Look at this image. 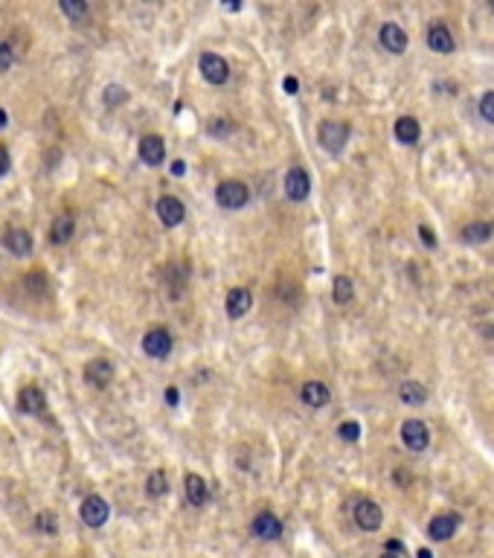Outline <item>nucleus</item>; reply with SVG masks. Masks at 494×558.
Here are the masks:
<instances>
[{"label": "nucleus", "instance_id": "nucleus-37", "mask_svg": "<svg viewBox=\"0 0 494 558\" xmlns=\"http://www.w3.org/2000/svg\"><path fill=\"white\" fill-rule=\"evenodd\" d=\"M387 552H395V555H402V552H404L402 541H395V538H390V541H387Z\"/></svg>", "mask_w": 494, "mask_h": 558}, {"label": "nucleus", "instance_id": "nucleus-21", "mask_svg": "<svg viewBox=\"0 0 494 558\" xmlns=\"http://www.w3.org/2000/svg\"><path fill=\"white\" fill-rule=\"evenodd\" d=\"M494 236V224L488 221H471L468 227H462V242L468 244H483Z\"/></svg>", "mask_w": 494, "mask_h": 558}, {"label": "nucleus", "instance_id": "nucleus-15", "mask_svg": "<svg viewBox=\"0 0 494 558\" xmlns=\"http://www.w3.org/2000/svg\"><path fill=\"white\" fill-rule=\"evenodd\" d=\"M250 305H253V297H250L247 288H230L227 302H224V309H227V317H230V320L245 317V314L250 312Z\"/></svg>", "mask_w": 494, "mask_h": 558}, {"label": "nucleus", "instance_id": "nucleus-9", "mask_svg": "<svg viewBox=\"0 0 494 558\" xmlns=\"http://www.w3.org/2000/svg\"><path fill=\"white\" fill-rule=\"evenodd\" d=\"M250 526H253V535L262 538V541H276V538L282 535V521L273 512H259Z\"/></svg>", "mask_w": 494, "mask_h": 558}, {"label": "nucleus", "instance_id": "nucleus-4", "mask_svg": "<svg viewBox=\"0 0 494 558\" xmlns=\"http://www.w3.org/2000/svg\"><path fill=\"white\" fill-rule=\"evenodd\" d=\"M198 67H201V76L210 85H224L230 79V64L219 53H204L201 59H198Z\"/></svg>", "mask_w": 494, "mask_h": 558}, {"label": "nucleus", "instance_id": "nucleus-7", "mask_svg": "<svg viewBox=\"0 0 494 558\" xmlns=\"http://www.w3.org/2000/svg\"><path fill=\"white\" fill-rule=\"evenodd\" d=\"M78 515H82V521L88 526L99 529V526H105L111 509H108V503L99 494H90V497H85V503H82V509H78Z\"/></svg>", "mask_w": 494, "mask_h": 558}, {"label": "nucleus", "instance_id": "nucleus-11", "mask_svg": "<svg viewBox=\"0 0 494 558\" xmlns=\"http://www.w3.org/2000/svg\"><path fill=\"white\" fill-rule=\"evenodd\" d=\"M140 160L146 166H160L166 160V143L163 137H157V134H146L140 140Z\"/></svg>", "mask_w": 494, "mask_h": 558}, {"label": "nucleus", "instance_id": "nucleus-23", "mask_svg": "<svg viewBox=\"0 0 494 558\" xmlns=\"http://www.w3.org/2000/svg\"><path fill=\"white\" fill-rule=\"evenodd\" d=\"M4 242H6V247L12 250L15 256H27L32 250V236L27 233V230H9Z\"/></svg>", "mask_w": 494, "mask_h": 558}, {"label": "nucleus", "instance_id": "nucleus-28", "mask_svg": "<svg viewBox=\"0 0 494 558\" xmlns=\"http://www.w3.org/2000/svg\"><path fill=\"white\" fill-rule=\"evenodd\" d=\"M125 99H128V90L123 85H108L105 88V105L114 108V105H123Z\"/></svg>", "mask_w": 494, "mask_h": 558}, {"label": "nucleus", "instance_id": "nucleus-29", "mask_svg": "<svg viewBox=\"0 0 494 558\" xmlns=\"http://www.w3.org/2000/svg\"><path fill=\"white\" fill-rule=\"evenodd\" d=\"M480 117L494 125V90H488V93L480 96Z\"/></svg>", "mask_w": 494, "mask_h": 558}, {"label": "nucleus", "instance_id": "nucleus-20", "mask_svg": "<svg viewBox=\"0 0 494 558\" xmlns=\"http://www.w3.org/2000/svg\"><path fill=\"white\" fill-rule=\"evenodd\" d=\"M44 393L38 387H24L21 396H18V410L21 413H41L44 410Z\"/></svg>", "mask_w": 494, "mask_h": 558}, {"label": "nucleus", "instance_id": "nucleus-18", "mask_svg": "<svg viewBox=\"0 0 494 558\" xmlns=\"http://www.w3.org/2000/svg\"><path fill=\"white\" fill-rule=\"evenodd\" d=\"M392 134H395V140H399V143L413 146V143L422 137V125H419L416 117H399V120H395V125H392Z\"/></svg>", "mask_w": 494, "mask_h": 558}, {"label": "nucleus", "instance_id": "nucleus-43", "mask_svg": "<svg viewBox=\"0 0 494 558\" xmlns=\"http://www.w3.org/2000/svg\"><path fill=\"white\" fill-rule=\"evenodd\" d=\"M381 558H402V555H395V552H384Z\"/></svg>", "mask_w": 494, "mask_h": 558}, {"label": "nucleus", "instance_id": "nucleus-34", "mask_svg": "<svg viewBox=\"0 0 494 558\" xmlns=\"http://www.w3.org/2000/svg\"><path fill=\"white\" fill-rule=\"evenodd\" d=\"M27 285H29V291H44V288H47V277L44 274H29Z\"/></svg>", "mask_w": 494, "mask_h": 558}, {"label": "nucleus", "instance_id": "nucleus-5", "mask_svg": "<svg viewBox=\"0 0 494 558\" xmlns=\"http://www.w3.org/2000/svg\"><path fill=\"white\" fill-rule=\"evenodd\" d=\"M355 524H358L364 532H375L381 526V521H384V515H381V506L375 503V500H358V503H355Z\"/></svg>", "mask_w": 494, "mask_h": 558}, {"label": "nucleus", "instance_id": "nucleus-1", "mask_svg": "<svg viewBox=\"0 0 494 558\" xmlns=\"http://www.w3.org/2000/svg\"><path fill=\"white\" fill-rule=\"evenodd\" d=\"M317 140H320V146L329 151V155H341V151L346 148V143H349V125L338 123V120H326L317 128Z\"/></svg>", "mask_w": 494, "mask_h": 558}, {"label": "nucleus", "instance_id": "nucleus-35", "mask_svg": "<svg viewBox=\"0 0 494 558\" xmlns=\"http://www.w3.org/2000/svg\"><path fill=\"white\" fill-rule=\"evenodd\" d=\"M419 239H422L427 247H437V239H433V230H430V227H419Z\"/></svg>", "mask_w": 494, "mask_h": 558}, {"label": "nucleus", "instance_id": "nucleus-16", "mask_svg": "<svg viewBox=\"0 0 494 558\" xmlns=\"http://www.w3.org/2000/svg\"><path fill=\"white\" fill-rule=\"evenodd\" d=\"M300 398H303V404H308V407L320 410V407H326V404H329L331 393H329V387H326L323 381H306L303 390H300Z\"/></svg>", "mask_w": 494, "mask_h": 558}, {"label": "nucleus", "instance_id": "nucleus-33", "mask_svg": "<svg viewBox=\"0 0 494 558\" xmlns=\"http://www.w3.org/2000/svg\"><path fill=\"white\" fill-rule=\"evenodd\" d=\"M35 526L41 529V532H47V535H53L55 532V524H53V512H41L35 517Z\"/></svg>", "mask_w": 494, "mask_h": 558}, {"label": "nucleus", "instance_id": "nucleus-31", "mask_svg": "<svg viewBox=\"0 0 494 558\" xmlns=\"http://www.w3.org/2000/svg\"><path fill=\"white\" fill-rule=\"evenodd\" d=\"M338 433L346 442H358L361 439V425H358V421H343V425L338 428Z\"/></svg>", "mask_w": 494, "mask_h": 558}, {"label": "nucleus", "instance_id": "nucleus-2", "mask_svg": "<svg viewBox=\"0 0 494 558\" xmlns=\"http://www.w3.org/2000/svg\"><path fill=\"white\" fill-rule=\"evenodd\" d=\"M215 201L224 209H242L250 201V192L242 181H221L215 186Z\"/></svg>", "mask_w": 494, "mask_h": 558}, {"label": "nucleus", "instance_id": "nucleus-24", "mask_svg": "<svg viewBox=\"0 0 494 558\" xmlns=\"http://www.w3.org/2000/svg\"><path fill=\"white\" fill-rule=\"evenodd\" d=\"M399 398H402L404 404H410V407H416V404H425L427 390L422 387L419 381H404L402 387H399Z\"/></svg>", "mask_w": 494, "mask_h": 558}, {"label": "nucleus", "instance_id": "nucleus-22", "mask_svg": "<svg viewBox=\"0 0 494 558\" xmlns=\"http://www.w3.org/2000/svg\"><path fill=\"white\" fill-rule=\"evenodd\" d=\"M73 216L70 213H62L55 221H53V227H50V242L53 244H64V242H70V236H73Z\"/></svg>", "mask_w": 494, "mask_h": 558}, {"label": "nucleus", "instance_id": "nucleus-8", "mask_svg": "<svg viewBox=\"0 0 494 558\" xmlns=\"http://www.w3.org/2000/svg\"><path fill=\"white\" fill-rule=\"evenodd\" d=\"M143 352H146L149 358H157V361L169 358V352H172V335H169L166 329H151V332H146V335H143Z\"/></svg>", "mask_w": 494, "mask_h": 558}, {"label": "nucleus", "instance_id": "nucleus-26", "mask_svg": "<svg viewBox=\"0 0 494 558\" xmlns=\"http://www.w3.org/2000/svg\"><path fill=\"white\" fill-rule=\"evenodd\" d=\"M146 491H149V497H163L169 491L166 471H151L149 474V483H146Z\"/></svg>", "mask_w": 494, "mask_h": 558}, {"label": "nucleus", "instance_id": "nucleus-17", "mask_svg": "<svg viewBox=\"0 0 494 558\" xmlns=\"http://www.w3.org/2000/svg\"><path fill=\"white\" fill-rule=\"evenodd\" d=\"M427 47L433 53H451L453 50V35L442 21H433L427 29Z\"/></svg>", "mask_w": 494, "mask_h": 558}, {"label": "nucleus", "instance_id": "nucleus-12", "mask_svg": "<svg viewBox=\"0 0 494 558\" xmlns=\"http://www.w3.org/2000/svg\"><path fill=\"white\" fill-rule=\"evenodd\" d=\"M457 526H460V517L453 512H445V515H437L427 524V535L433 538V541H448V538L457 535Z\"/></svg>", "mask_w": 494, "mask_h": 558}, {"label": "nucleus", "instance_id": "nucleus-3", "mask_svg": "<svg viewBox=\"0 0 494 558\" xmlns=\"http://www.w3.org/2000/svg\"><path fill=\"white\" fill-rule=\"evenodd\" d=\"M402 442L407 445V451L413 454H422L430 445V431L422 419H407L402 425Z\"/></svg>", "mask_w": 494, "mask_h": 558}, {"label": "nucleus", "instance_id": "nucleus-42", "mask_svg": "<svg viewBox=\"0 0 494 558\" xmlns=\"http://www.w3.org/2000/svg\"><path fill=\"white\" fill-rule=\"evenodd\" d=\"M419 558H433V555H430V550H419Z\"/></svg>", "mask_w": 494, "mask_h": 558}, {"label": "nucleus", "instance_id": "nucleus-14", "mask_svg": "<svg viewBox=\"0 0 494 558\" xmlns=\"http://www.w3.org/2000/svg\"><path fill=\"white\" fill-rule=\"evenodd\" d=\"M378 38H381V47L387 53H395V55H402L407 50V44H410L407 41V32L399 24H384L381 32H378Z\"/></svg>", "mask_w": 494, "mask_h": 558}, {"label": "nucleus", "instance_id": "nucleus-13", "mask_svg": "<svg viewBox=\"0 0 494 558\" xmlns=\"http://www.w3.org/2000/svg\"><path fill=\"white\" fill-rule=\"evenodd\" d=\"M85 381L93 384L96 390H105L108 384L114 381V367H111V361H105V358L90 361L88 367H85Z\"/></svg>", "mask_w": 494, "mask_h": 558}, {"label": "nucleus", "instance_id": "nucleus-39", "mask_svg": "<svg viewBox=\"0 0 494 558\" xmlns=\"http://www.w3.org/2000/svg\"><path fill=\"white\" fill-rule=\"evenodd\" d=\"M184 172H186L184 160H174V163H172V175H177V178H181V175H184Z\"/></svg>", "mask_w": 494, "mask_h": 558}, {"label": "nucleus", "instance_id": "nucleus-10", "mask_svg": "<svg viewBox=\"0 0 494 558\" xmlns=\"http://www.w3.org/2000/svg\"><path fill=\"white\" fill-rule=\"evenodd\" d=\"M157 216H160V221H163L166 227H177V224L186 218V207H184L181 198L163 195L160 201H157Z\"/></svg>", "mask_w": 494, "mask_h": 558}, {"label": "nucleus", "instance_id": "nucleus-36", "mask_svg": "<svg viewBox=\"0 0 494 558\" xmlns=\"http://www.w3.org/2000/svg\"><path fill=\"white\" fill-rule=\"evenodd\" d=\"M6 172H9V151H6L4 146H0V178H4Z\"/></svg>", "mask_w": 494, "mask_h": 558}, {"label": "nucleus", "instance_id": "nucleus-25", "mask_svg": "<svg viewBox=\"0 0 494 558\" xmlns=\"http://www.w3.org/2000/svg\"><path fill=\"white\" fill-rule=\"evenodd\" d=\"M352 294H355V285H352V279L349 277H334V285H331V297H334V302L338 305H346V302H352Z\"/></svg>", "mask_w": 494, "mask_h": 558}, {"label": "nucleus", "instance_id": "nucleus-30", "mask_svg": "<svg viewBox=\"0 0 494 558\" xmlns=\"http://www.w3.org/2000/svg\"><path fill=\"white\" fill-rule=\"evenodd\" d=\"M62 12L67 18H73V21H78V18L88 15V4H73V0H62Z\"/></svg>", "mask_w": 494, "mask_h": 558}, {"label": "nucleus", "instance_id": "nucleus-41", "mask_svg": "<svg viewBox=\"0 0 494 558\" xmlns=\"http://www.w3.org/2000/svg\"><path fill=\"white\" fill-rule=\"evenodd\" d=\"M0 125H6V111L0 108Z\"/></svg>", "mask_w": 494, "mask_h": 558}, {"label": "nucleus", "instance_id": "nucleus-38", "mask_svg": "<svg viewBox=\"0 0 494 558\" xmlns=\"http://www.w3.org/2000/svg\"><path fill=\"white\" fill-rule=\"evenodd\" d=\"M166 401L172 404V407H174L177 401H181V393H177V387H169V390H166Z\"/></svg>", "mask_w": 494, "mask_h": 558}, {"label": "nucleus", "instance_id": "nucleus-27", "mask_svg": "<svg viewBox=\"0 0 494 558\" xmlns=\"http://www.w3.org/2000/svg\"><path fill=\"white\" fill-rule=\"evenodd\" d=\"M207 131L212 134V137H215V140H227V137H230V134L235 131V123H233L230 117H215V120H212V123L207 125Z\"/></svg>", "mask_w": 494, "mask_h": 558}, {"label": "nucleus", "instance_id": "nucleus-19", "mask_svg": "<svg viewBox=\"0 0 494 558\" xmlns=\"http://www.w3.org/2000/svg\"><path fill=\"white\" fill-rule=\"evenodd\" d=\"M184 489H186V500L192 506H204L210 500V486H207V480L201 474H186Z\"/></svg>", "mask_w": 494, "mask_h": 558}, {"label": "nucleus", "instance_id": "nucleus-32", "mask_svg": "<svg viewBox=\"0 0 494 558\" xmlns=\"http://www.w3.org/2000/svg\"><path fill=\"white\" fill-rule=\"evenodd\" d=\"M12 62H15V50H12V44L0 41V73H6V70L12 67Z\"/></svg>", "mask_w": 494, "mask_h": 558}, {"label": "nucleus", "instance_id": "nucleus-40", "mask_svg": "<svg viewBox=\"0 0 494 558\" xmlns=\"http://www.w3.org/2000/svg\"><path fill=\"white\" fill-rule=\"evenodd\" d=\"M285 90H288V93H296V79H294V76H288V79H285Z\"/></svg>", "mask_w": 494, "mask_h": 558}, {"label": "nucleus", "instance_id": "nucleus-6", "mask_svg": "<svg viewBox=\"0 0 494 558\" xmlns=\"http://www.w3.org/2000/svg\"><path fill=\"white\" fill-rule=\"evenodd\" d=\"M282 186H285V195L291 201H306L308 192H311V178H308V172L303 166H294V169H288Z\"/></svg>", "mask_w": 494, "mask_h": 558}]
</instances>
